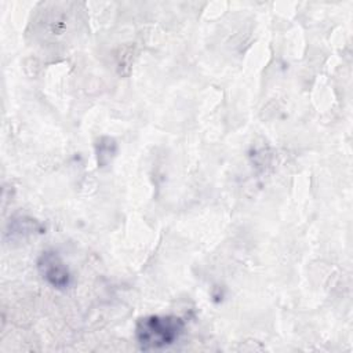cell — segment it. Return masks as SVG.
<instances>
[{"mask_svg":"<svg viewBox=\"0 0 353 353\" xmlns=\"http://www.w3.org/2000/svg\"><path fill=\"white\" fill-rule=\"evenodd\" d=\"M95 156H97V164L99 168H105L108 167L116 153H117V142L114 138L112 137H106V135H102L99 137L97 141H95Z\"/></svg>","mask_w":353,"mask_h":353,"instance_id":"cell-4","label":"cell"},{"mask_svg":"<svg viewBox=\"0 0 353 353\" xmlns=\"http://www.w3.org/2000/svg\"><path fill=\"white\" fill-rule=\"evenodd\" d=\"M185 321L175 314H149L137 320L135 339L142 350L163 349L179 339Z\"/></svg>","mask_w":353,"mask_h":353,"instance_id":"cell-1","label":"cell"},{"mask_svg":"<svg viewBox=\"0 0 353 353\" xmlns=\"http://www.w3.org/2000/svg\"><path fill=\"white\" fill-rule=\"evenodd\" d=\"M37 270L41 279L55 290H66L72 284V273L55 250H46L37 258Z\"/></svg>","mask_w":353,"mask_h":353,"instance_id":"cell-2","label":"cell"},{"mask_svg":"<svg viewBox=\"0 0 353 353\" xmlns=\"http://www.w3.org/2000/svg\"><path fill=\"white\" fill-rule=\"evenodd\" d=\"M46 229L43 228V225L40 222H37L33 218L29 216H15L11 219L10 222V229L8 233L11 234V239H17V237H26L34 233H43Z\"/></svg>","mask_w":353,"mask_h":353,"instance_id":"cell-3","label":"cell"}]
</instances>
